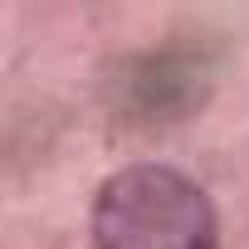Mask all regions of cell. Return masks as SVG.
<instances>
[{
    "instance_id": "obj_1",
    "label": "cell",
    "mask_w": 249,
    "mask_h": 249,
    "mask_svg": "<svg viewBox=\"0 0 249 249\" xmlns=\"http://www.w3.org/2000/svg\"><path fill=\"white\" fill-rule=\"evenodd\" d=\"M93 249H220V215L200 181L161 161L112 171L93 196Z\"/></svg>"
}]
</instances>
